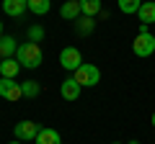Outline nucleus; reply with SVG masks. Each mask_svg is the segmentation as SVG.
Wrapping results in <instances>:
<instances>
[{"instance_id":"1","label":"nucleus","mask_w":155,"mask_h":144,"mask_svg":"<svg viewBox=\"0 0 155 144\" xmlns=\"http://www.w3.org/2000/svg\"><path fill=\"white\" fill-rule=\"evenodd\" d=\"M16 59H18V64L26 67V70H36V67H41V62H44V52H41L39 44H34V41H23V44H18Z\"/></svg>"},{"instance_id":"2","label":"nucleus","mask_w":155,"mask_h":144,"mask_svg":"<svg viewBox=\"0 0 155 144\" xmlns=\"http://www.w3.org/2000/svg\"><path fill=\"white\" fill-rule=\"evenodd\" d=\"M72 77L80 83V88H93V85H98V80H101V70L96 64H91V62H83V64L72 72Z\"/></svg>"},{"instance_id":"3","label":"nucleus","mask_w":155,"mask_h":144,"mask_svg":"<svg viewBox=\"0 0 155 144\" xmlns=\"http://www.w3.org/2000/svg\"><path fill=\"white\" fill-rule=\"evenodd\" d=\"M60 64H62V70L75 72L78 67L83 64V54H80V49H75V46H65V49L60 52Z\"/></svg>"},{"instance_id":"4","label":"nucleus","mask_w":155,"mask_h":144,"mask_svg":"<svg viewBox=\"0 0 155 144\" xmlns=\"http://www.w3.org/2000/svg\"><path fill=\"white\" fill-rule=\"evenodd\" d=\"M0 98H5L8 103H16V100L23 98V90H21V83L11 77H0Z\"/></svg>"},{"instance_id":"5","label":"nucleus","mask_w":155,"mask_h":144,"mask_svg":"<svg viewBox=\"0 0 155 144\" xmlns=\"http://www.w3.org/2000/svg\"><path fill=\"white\" fill-rule=\"evenodd\" d=\"M132 52L137 57L155 54V36H153V33H137V39L132 41Z\"/></svg>"},{"instance_id":"6","label":"nucleus","mask_w":155,"mask_h":144,"mask_svg":"<svg viewBox=\"0 0 155 144\" xmlns=\"http://www.w3.org/2000/svg\"><path fill=\"white\" fill-rule=\"evenodd\" d=\"M39 131H41V126L34 121H18L16 126H13V134H16L18 142H31V139L39 136Z\"/></svg>"},{"instance_id":"7","label":"nucleus","mask_w":155,"mask_h":144,"mask_svg":"<svg viewBox=\"0 0 155 144\" xmlns=\"http://www.w3.org/2000/svg\"><path fill=\"white\" fill-rule=\"evenodd\" d=\"M80 90H83V88H80V83H78L75 77H65L62 85H60V95L65 100H78V98H80Z\"/></svg>"},{"instance_id":"8","label":"nucleus","mask_w":155,"mask_h":144,"mask_svg":"<svg viewBox=\"0 0 155 144\" xmlns=\"http://www.w3.org/2000/svg\"><path fill=\"white\" fill-rule=\"evenodd\" d=\"M28 11V0H3V13L11 18H21Z\"/></svg>"},{"instance_id":"9","label":"nucleus","mask_w":155,"mask_h":144,"mask_svg":"<svg viewBox=\"0 0 155 144\" xmlns=\"http://www.w3.org/2000/svg\"><path fill=\"white\" fill-rule=\"evenodd\" d=\"M60 16L65 18V21H78V18L83 16V11H80V0H65L60 8Z\"/></svg>"},{"instance_id":"10","label":"nucleus","mask_w":155,"mask_h":144,"mask_svg":"<svg viewBox=\"0 0 155 144\" xmlns=\"http://www.w3.org/2000/svg\"><path fill=\"white\" fill-rule=\"evenodd\" d=\"M21 70H23V67L18 64V59H16V57L0 59V77H11V80H16V75H18Z\"/></svg>"},{"instance_id":"11","label":"nucleus","mask_w":155,"mask_h":144,"mask_svg":"<svg viewBox=\"0 0 155 144\" xmlns=\"http://www.w3.org/2000/svg\"><path fill=\"white\" fill-rule=\"evenodd\" d=\"M137 18H140V23H155V3L153 0H145L142 5H140V11H137Z\"/></svg>"},{"instance_id":"12","label":"nucleus","mask_w":155,"mask_h":144,"mask_svg":"<svg viewBox=\"0 0 155 144\" xmlns=\"http://www.w3.org/2000/svg\"><path fill=\"white\" fill-rule=\"evenodd\" d=\"M34 142H36V144H62V136H60L57 129H41Z\"/></svg>"},{"instance_id":"13","label":"nucleus","mask_w":155,"mask_h":144,"mask_svg":"<svg viewBox=\"0 0 155 144\" xmlns=\"http://www.w3.org/2000/svg\"><path fill=\"white\" fill-rule=\"evenodd\" d=\"M18 52V44L13 36H3L0 39V59H8V57H16Z\"/></svg>"},{"instance_id":"14","label":"nucleus","mask_w":155,"mask_h":144,"mask_svg":"<svg viewBox=\"0 0 155 144\" xmlns=\"http://www.w3.org/2000/svg\"><path fill=\"white\" fill-rule=\"evenodd\" d=\"M93 28H96V21H93V18H88V16H80V18L75 21V31L80 33V36L93 33Z\"/></svg>"},{"instance_id":"15","label":"nucleus","mask_w":155,"mask_h":144,"mask_svg":"<svg viewBox=\"0 0 155 144\" xmlns=\"http://www.w3.org/2000/svg\"><path fill=\"white\" fill-rule=\"evenodd\" d=\"M80 11H83V16L93 18L101 13V0H80Z\"/></svg>"},{"instance_id":"16","label":"nucleus","mask_w":155,"mask_h":144,"mask_svg":"<svg viewBox=\"0 0 155 144\" xmlns=\"http://www.w3.org/2000/svg\"><path fill=\"white\" fill-rule=\"evenodd\" d=\"M49 8H52V0H28V11L34 16H44V13H49Z\"/></svg>"},{"instance_id":"17","label":"nucleus","mask_w":155,"mask_h":144,"mask_svg":"<svg viewBox=\"0 0 155 144\" xmlns=\"http://www.w3.org/2000/svg\"><path fill=\"white\" fill-rule=\"evenodd\" d=\"M142 3H145V0H116V5H119V11H122V13H127V16L137 13Z\"/></svg>"},{"instance_id":"18","label":"nucleus","mask_w":155,"mask_h":144,"mask_svg":"<svg viewBox=\"0 0 155 144\" xmlns=\"http://www.w3.org/2000/svg\"><path fill=\"white\" fill-rule=\"evenodd\" d=\"M21 90L26 98H36L39 93H41V85L36 83V80H26V83H21Z\"/></svg>"},{"instance_id":"19","label":"nucleus","mask_w":155,"mask_h":144,"mask_svg":"<svg viewBox=\"0 0 155 144\" xmlns=\"http://www.w3.org/2000/svg\"><path fill=\"white\" fill-rule=\"evenodd\" d=\"M41 39H44V28H41V26H31V28H28V41L39 44Z\"/></svg>"},{"instance_id":"20","label":"nucleus","mask_w":155,"mask_h":144,"mask_svg":"<svg viewBox=\"0 0 155 144\" xmlns=\"http://www.w3.org/2000/svg\"><path fill=\"white\" fill-rule=\"evenodd\" d=\"M137 33H150V26H147V23H140V31Z\"/></svg>"},{"instance_id":"21","label":"nucleus","mask_w":155,"mask_h":144,"mask_svg":"<svg viewBox=\"0 0 155 144\" xmlns=\"http://www.w3.org/2000/svg\"><path fill=\"white\" fill-rule=\"evenodd\" d=\"M8 144H23V142H18V139H13V142H8Z\"/></svg>"},{"instance_id":"22","label":"nucleus","mask_w":155,"mask_h":144,"mask_svg":"<svg viewBox=\"0 0 155 144\" xmlns=\"http://www.w3.org/2000/svg\"><path fill=\"white\" fill-rule=\"evenodd\" d=\"M0 39H3V21H0Z\"/></svg>"},{"instance_id":"23","label":"nucleus","mask_w":155,"mask_h":144,"mask_svg":"<svg viewBox=\"0 0 155 144\" xmlns=\"http://www.w3.org/2000/svg\"><path fill=\"white\" fill-rule=\"evenodd\" d=\"M153 129H155V111H153Z\"/></svg>"},{"instance_id":"24","label":"nucleus","mask_w":155,"mask_h":144,"mask_svg":"<svg viewBox=\"0 0 155 144\" xmlns=\"http://www.w3.org/2000/svg\"><path fill=\"white\" fill-rule=\"evenodd\" d=\"M129 144H140V142H137V139H132V142H129Z\"/></svg>"},{"instance_id":"25","label":"nucleus","mask_w":155,"mask_h":144,"mask_svg":"<svg viewBox=\"0 0 155 144\" xmlns=\"http://www.w3.org/2000/svg\"><path fill=\"white\" fill-rule=\"evenodd\" d=\"M111 144H122V142H111Z\"/></svg>"}]
</instances>
